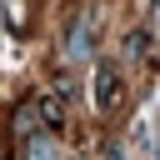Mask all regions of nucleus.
Returning <instances> with one entry per match:
<instances>
[{"label": "nucleus", "mask_w": 160, "mask_h": 160, "mask_svg": "<svg viewBox=\"0 0 160 160\" xmlns=\"http://www.w3.org/2000/svg\"><path fill=\"white\" fill-rule=\"evenodd\" d=\"M120 95H125L120 65H115V60H100V65H95V110H100V115H110V110L120 105Z\"/></svg>", "instance_id": "f257e3e1"}, {"label": "nucleus", "mask_w": 160, "mask_h": 160, "mask_svg": "<svg viewBox=\"0 0 160 160\" xmlns=\"http://www.w3.org/2000/svg\"><path fill=\"white\" fill-rule=\"evenodd\" d=\"M25 160H55V145H50L45 135H30V130H25Z\"/></svg>", "instance_id": "f03ea898"}]
</instances>
